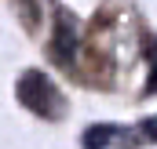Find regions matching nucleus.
Instances as JSON below:
<instances>
[{"label":"nucleus","instance_id":"nucleus-2","mask_svg":"<svg viewBox=\"0 0 157 149\" xmlns=\"http://www.w3.org/2000/svg\"><path fill=\"white\" fill-rule=\"evenodd\" d=\"M51 55H55V62H62V66H73V58H77V33H73V26H70V22H62V26L55 29Z\"/></svg>","mask_w":157,"mask_h":149},{"label":"nucleus","instance_id":"nucleus-1","mask_svg":"<svg viewBox=\"0 0 157 149\" xmlns=\"http://www.w3.org/2000/svg\"><path fill=\"white\" fill-rule=\"evenodd\" d=\"M18 102L26 109H33L37 116H51L55 109V87L44 73H26L18 80Z\"/></svg>","mask_w":157,"mask_h":149},{"label":"nucleus","instance_id":"nucleus-5","mask_svg":"<svg viewBox=\"0 0 157 149\" xmlns=\"http://www.w3.org/2000/svg\"><path fill=\"white\" fill-rule=\"evenodd\" d=\"M143 135L157 142V116H146V120H143Z\"/></svg>","mask_w":157,"mask_h":149},{"label":"nucleus","instance_id":"nucleus-4","mask_svg":"<svg viewBox=\"0 0 157 149\" xmlns=\"http://www.w3.org/2000/svg\"><path fill=\"white\" fill-rule=\"evenodd\" d=\"M150 66H154V73H150V80H146V95L157 91V40H150Z\"/></svg>","mask_w":157,"mask_h":149},{"label":"nucleus","instance_id":"nucleus-3","mask_svg":"<svg viewBox=\"0 0 157 149\" xmlns=\"http://www.w3.org/2000/svg\"><path fill=\"white\" fill-rule=\"evenodd\" d=\"M117 135H121L117 124H91V127L84 131V149H106Z\"/></svg>","mask_w":157,"mask_h":149}]
</instances>
